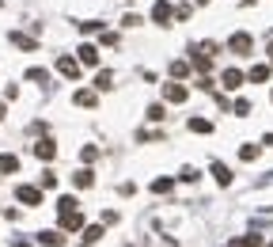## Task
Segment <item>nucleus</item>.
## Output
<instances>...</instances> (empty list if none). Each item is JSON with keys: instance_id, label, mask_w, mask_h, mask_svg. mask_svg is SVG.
<instances>
[{"instance_id": "f257e3e1", "label": "nucleus", "mask_w": 273, "mask_h": 247, "mask_svg": "<svg viewBox=\"0 0 273 247\" xmlns=\"http://www.w3.org/2000/svg\"><path fill=\"white\" fill-rule=\"evenodd\" d=\"M57 221H61V228H65V232H80V228H84V217H80V209H76V205H68V209H57Z\"/></svg>"}, {"instance_id": "f03ea898", "label": "nucleus", "mask_w": 273, "mask_h": 247, "mask_svg": "<svg viewBox=\"0 0 273 247\" xmlns=\"http://www.w3.org/2000/svg\"><path fill=\"white\" fill-rule=\"evenodd\" d=\"M228 49H231V54H239V57H247L250 49H255V38H250L247 31H239V34L228 38Z\"/></svg>"}, {"instance_id": "7ed1b4c3", "label": "nucleus", "mask_w": 273, "mask_h": 247, "mask_svg": "<svg viewBox=\"0 0 273 247\" xmlns=\"http://www.w3.org/2000/svg\"><path fill=\"white\" fill-rule=\"evenodd\" d=\"M171 19H174V8L167 4V0H155V4H152V23L171 27Z\"/></svg>"}, {"instance_id": "20e7f679", "label": "nucleus", "mask_w": 273, "mask_h": 247, "mask_svg": "<svg viewBox=\"0 0 273 247\" xmlns=\"http://www.w3.org/2000/svg\"><path fill=\"white\" fill-rule=\"evenodd\" d=\"M186 95H190V87H186V84H179V80L163 84V99H167V103H186Z\"/></svg>"}, {"instance_id": "39448f33", "label": "nucleus", "mask_w": 273, "mask_h": 247, "mask_svg": "<svg viewBox=\"0 0 273 247\" xmlns=\"http://www.w3.org/2000/svg\"><path fill=\"white\" fill-rule=\"evenodd\" d=\"M31 152L38 156V160H46V164H50V160H53V156H57V145L50 141V137H38V141H34V148H31Z\"/></svg>"}, {"instance_id": "423d86ee", "label": "nucleus", "mask_w": 273, "mask_h": 247, "mask_svg": "<svg viewBox=\"0 0 273 247\" xmlns=\"http://www.w3.org/2000/svg\"><path fill=\"white\" fill-rule=\"evenodd\" d=\"M57 73H61L65 80H76V76H80V61H76V57H57Z\"/></svg>"}, {"instance_id": "0eeeda50", "label": "nucleus", "mask_w": 273, "mask_h": 247, "mask_svg": "<svg viewBox=\"0 0 273 247\" xmlns=\"http://www.w3.org/2000/svg\"><path fill=\"white\" fill-rule=\"evenodd\" d=\"M15 198H19L23 205H42V190H38V186H19Z\"/></svg>"}, {"instance_id": "6e6552de", "label": "nucleus", "mask_w": 273, "mask_h": 247, "mask_svg": "<svg viewBox=\"0 0 273 247\" xmlns=\"http://www.w3.org/2000/svg\"><path fill=\"white\" fill-rule=\"evenodd\" d=\"M76 61L80 65H99V49H95L91 42H84L80 49H76Z\"/></svg>"}, {"instance_id": "1a4fd4ad", "label": "nucleus", "mask_w": 273, "mask_h": 247, "mask_svg": "<svg viewBox=\"0 0 273 247\" xmlns=\"http://www.w3.org/2000/svg\"><path fill=\"white\" fill-rule=\"evenodd\" d=\"M212 175H217V183H220V186H231V179H236V175H231V167H228V164H220V160L212 164Z\"/></svg>"}, {"instance_id": "9d476101", "label": "nucleus", "mask_w": 273, "mask_h": 247, "mask_svg": "<svg viewBox=\"0 0 273 247\" xmlns=\"http://www.w3.org/2000/svg\"><path fill=\"white\" fill-rule=\"evenodd\" d=\"M72 183L80 186V190H87V186H95V171H91V167H80V171L72 175Z\"/></svg>"}, {"instance_id": "9b49d317", "label": "nucleus", "mask_w": 273, "mask_h": 247, "mask_svg": "<svg viewBox=\"0 0 273 247\" xmlns=\"http://www.w3.org/2000/svg\"><path fill=\"white\" fill-rule=\"evenodd\" d=\"M8 38H12V46H19V49H38V42H34L31 34H23V31H12Z\"/></svg>"}, {"instance_id": "f8f14e48", "label": "nucleus", "mask_w": 273, "mask_h": 247, "mask_svg": "<svg viewBox=\"0 0 273 247\" xmlns=\"http://www.w3.org/2000/svg\"><path fill=\"white\" fill-rule=\"evenodd\" d=\"M220 84H224V87H228V92H231V87H239V84H243V73H239V68H224Z\"/></svg>"}, {"instance_id": "ddd939ff", "label": "nucleus", "mask_w": 273, "mask_h": 247, "mask_svg": "<svg viewBox=\"0 0 273 247\" xmlns=\"http://www.w3.org/2000/svg\"><path fill=\"white\" fill-rule=\"evenodd\" d=\"M15 171H19V156L4 152V156H0V175H15Z\"/></svg>"}, {"instance_id": "4468645a", "label": "nucleus", "mask_w": 273, "mask_h": 247, "mask_svg": "<svg viewBox=\"0 0 273 247\" xmlns=\"http://www.w3.org/2000/svg\"><path fill=\"white\" fill-rule=\"evenodd\" d=\"M247 80H250V84H266V80H269V65H255V68L247 73Z\"/></svg>"}, {"instance_id": "2eb2a0df", "label": "nucleus", "mask_w": 273, "mask_h": 247, "mask_svg": "<svg viewBox=\"0 0 273 247\" xmlns=\"http://www.w3.org/2000/svg\"><path fill=\"white\" fill-rule=\"evenodd\" d=\"M106 87H114V73H110V68H99V76H95V92H106Z\"/></svg>"}, {"instance_id": "dca6fc26", "label": "nucleus", "mask_w": 273, "mask_h": 247, "mask_svg": "<svg viewBox=\"0 0 273 247\" xmlns=\"http://www.w3.org/2000/svg\"><path fill=\"white\" fill-rule=\"evenodd\" d=\"M72 103H76V107H95V103H99V95L84 87V92H76V95H72Z\"/></svg>"}, {"instance_id": "f3484780", "label": "nucleus", "mask_w": 273, "mask_h": 247, "mask_svg": "<svg viewBox=\"0 0 273 247\" xmlns=\"http://www.w3.org/2000/svg\"><path fill=\"white\" fill-rule=\"evenodd\" d=\"M228 247H262V236L250 232V236H239V240H231Z\"/></svg>"}, {"instance_id": "a211bd4d", "label": "nucleus", "mask_w": 273, "mask_h": 247, "mask_svg": "<svg viewBox=\"0 0 273 247\" xmlns=\"http://www.w3.org/2000/svg\"><path fill=\"white\" fill-rule=\"evenodd\" d=\"M190 133H212V122H209V118H190Z\"/></svg>"}, {"instance_id": "6ab92c4d", "label": "nucleus", "mask_w": 273, "mask_h": 247, "mask_svg": "<svg viewBox=\"0 0 273 247\" xmlns=\"http://www.w3.org/2000/svg\"><path fill=\"white\" fill-rule=\"evenodd\" d=\"M27 80H34L38 87H42V84H50V73H46V68H38V65H34V68H27Z\"/></svg>"}, {"instance_id": "aec40b11", "label": "nucleus", "mask_w": 273, "mask_h": 247, "mask_svg": "<svg viewBox=\"0 0 273 247\" xmlns=\"http://www.w3.org/2000/svg\"><path fill=\"white\" fill-rule=\"evenodd\" d=\"M76 27H80L84 34H103V23H99V19H84V23H76Z\"/></svg>"}, {"instance_id": "412c9836", "label": "nucleus", "mask_w": 273, "mask_h": 247, "mask_svg": "<svg viewBox=\"0 0 273 247\" xmlns=\"http://www.w3.org/2000/svg\"><path fill=\"white\" fill-rule=\"evenodd\" d=\"M262 156V145H243L239 148V160H258Z\"/></svg>"}, {"instance_id": "4be33fe9", "label": "nucleus", "mask_w": 273, "mask_h": 247, "mask_svg": "<svg viewBox=\"0 0 273 247\" xmlns=\"http://www.w3.org/2000/svg\"><path fill=\"white\" fill-rule=\"evenodd\" d=\"M103 240V224H91V228H84V243H99Z\"/></svg>"}, {"instance_id": "5701e85b", "label": "nucleus", "mask_w": 273, "mask_h": 247, "mask_svg": "<svg viewBox=\"0 0 273 247\" xmlns=\"http://www.w3.org/2000/svg\"><path fill=\"white\" fill-rule=\"evenodd\" d=\"M171 76H174V80L190 76V61H171Z\"/></svg>"}, {"instance_id": "b1692460", "label": "nucleus", "mask_w": 273, "mask_h": 247, "mask_svg": "<svg viewBox=\"0 0 273 247\" xmlns=\"http://www.w3.org/2000/svg\"><path fill=\"white\" fill-rule=\"evenodd\" d=\"M38 240H42L46 247H57V243H61V240H65V236H61V232H53V228H50V232H38Z\"/></svg>"}, {"instance_id": "393cba45", "label": "nucleus", "mask_w": 273, "mask_h": 247, "mask_svg": "<svg viewBox=\"0 0 273 247\" xmlns=\"http://www.w3.org/2000/svg\"><path fill=\"white\" fill-rule=\"evenodd\" d=\"M231 111H236L239 118H247V114H250V99H236V103H231Z\"/></svg>"}, {"instance_id": "a878e982", "label": "nucleus", "mask_w": 273, "mask_h": 247, "mask_svg": "<svg viewBox=\"0 0 273 247\" xmlns=\"http://www.w3.org/2000/svg\"><path fill=\"white\" fill-rule=\"evenodd\" d=\"M171 186H174L171 179H155L152 183V194H171Z\"/></svg>"}, {"instance_id": "bb28decb", "label": "nucleus", "mask_w": 273, "mask_h": 247, "mask_svg": "<svg viewBox=\"0 0 273 247\" xmlns=\"http://www.w3.org/2000/svg\"><path fill=\"white\" fill-rule=\"evenodd\" d=\"M179 179H182V183H198V179H201V171H198V167H182Z\"/></svg>"}, {"instance_id": "cd10ccee", "label": "nucleus", "mask_w": 273, "mask_h": 247, "mask_svg": "<svg viewBox=\"0 0 273 247\" xmlns=\"http://www.w3.org/2000/svg\"><path fill=\"white\" fill-rule=\"evenodd\" d=\"M84 164H95V160H99V148H95V145H84Z\"/></svg>"}, {"instance_id": "c85d7f7f", "label": "nucleus", "mask_w": 273, "mask_h": 247, "mask_svg": "<svg viewBox=\"0 0 273 247\" xmlns=\"http://www.w3.org/2000/svg\"><path fill=\"white\" fill-rule=\"evenodd\" d=\"M148 118H152V122H163V118H167V111H163L160 103H152V107H148Z\"/></svg>"}, {"instance_id": "c756f323", "label": "nucleus", "mask_w": 273, "mask_h": 247, "mask_svg": "<svg viewBox=\"0 0 273 247\" xmlns=\"http://www.w3.org/2000/svg\"><path fill=\"white\" fill-rule=\"evenodd\" d=\"M136 23H144V19L136 15V12H129V15H122V27H136Z\"/></svg>"}, {"instance_id": "7c9ffc66", "label": "nucleus", "mask_w": 273, "mask_h": 247, "mask_svg": "<svg viewBox=\"0 0 273 247\" xmlns=\"http://www.w3.org/2000/svg\"><path fill=\"white\" fill-rule=\"evenodd\" d=\"M42 186H46V190H53V186H57V175L46 171V175H42Z\"/></svg>"}, {"instance_id": "2f4dec72", "label": "nucleus", "mask_w": 273, "mask_h": 247, "mask_svg": "<svg viewBox=\"0 0 273 247\" xmlns=\"http://www.w3.org/2000/svg\"><path fill=\"white\" fill-rule=\"evenodd\" d=\"M262 145H273V133H266V137H262Z\"/></svg>"}, {"instance_id": "473e14b6", "label": "nucleus", "mask_w": 273, "mask_h": 247, "mask_svg": "<svg viewBox=\"0 0 273 247\" xmlns=\"http://www.w3.org/2000/svg\"><path fill=\"white\" fill-rule=\"evenodd\" d=\"M8 114V107H4V99H0V118H4Z\"/></svg>"}, {"instance_id": "72a5a7b5", "label": "nucleus", "mask_w": 273, "mask_h": 247, "mask_svg": "<svg viewBox=\"0 0 273 247\" xmlns=\"http://www.w3.org/2000/svg\"><path fill=\"white\" fill-rule=\"evenodd\" d=\"M12 247H31V243H23V240H15V243H12Z\"/></svg>"}, {"instance_id": "f704fd0d", "label": "nucleus", "mask_w": 273, "mask_h": 247, "mask_svg": "<svg viewBox=\"0 0 273 247\" xmlns=\"http://www.w3.org/2000/svg\"><path fill=\"white\" fill-rule=\"evenodd\" d=\"M269 65H273V42H269Z\"/></svg>"}, {"instance_id": "c9c22d12", "label": "nucleus", "mask_w": 273, "mask_h": 247, "mask_svg": "<svg viewBox=\"0 0 273 247\" xmlns=\"http://www.w3.org/2000/svg\"><path fill=\"white\" fill-rule=\"evenodd\" d=\"M262 247H273V243H262Z\"/></svg>"}, {"instance_id": "e433bc0d", "label": "nucleus", "mask_w": 273, "mask_h": 247, "mask_svg": "<svg viewBox=\"0 0 273 247\" xmlns=\"http://www.w3.org/2000/svg\"><path fill=\"white\" fill-rule=\"evenodd\" d=\"M269 99H273V92H269Z\"/></svg>"}]
</instances>
